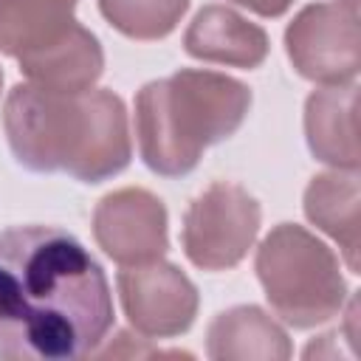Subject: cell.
Here are the masks:
<instances>
[{
  "label": "cell",
  "mask_w": 361,
  "mask_h": 361,
  "mask_svg": "<svg viewBox=\"0 0 361 361\" xmlns=\"http://www.w3.org/2000/svg\"><path fill=\"white\" fill-rule=\"evenodd\" d=\"M110 327L107 276L73 234L54 226L0 231V358H85Z\"/></svg>",
  "instance_id": "1"
},
{
  "label": "cell",
  "mask_w": 361,
  "mask_h": 361,
  "mask_svg": "<svg viewBox=\"0 0 361 361\" xmlns=\"http://www.w3.org/2000/svg\"><path fill=\"white\" fill-rule=\"evenodd\" d=\"M3 130L14 158L31 172H68L102 183L133 158L124 102L104 87L79 93L14 85L3 107Z\"/></svg>",
  "instance_id": "2"
},
{
  "label": "cell",
  "mask_w": 361,
  "mask_h": 361,
  "mask_svg": "<svg viewBox=\"0 0 361 361\" xmlns=\"http://www.w3.org/2000/svg\"><path fill=\"white\" fill-rule=\"evenodd\" d=\"M248 107L251 90L243 82L214 71L183 68L138 90V152L155 175H189L206 147L243 127Z\"/></svg>",
  "instance_id": "3"
},
{
  "label": "cell",
  "mask_w": 361,
  "mask_h": 361,
  "mask_svg": "<svg viewBox=\"0 0 361 361\" xmlns=\"http://www.w3.org/2000/svg\"><path fill=\"white\" fill-rule=\"evenodd\" d=\"M73 8L76 0H0V51L31 85L79 93L102 76L104 51Z\"/></svg>",
  "instance_id": "4"
},
{
  "label": "cell",
  "mask_w": 361,
  "mask_h": 361,
  "mask_svg": "<svg viewBox=\"0 0 361 361\" xmlns=\"http://www.w3.org/2000/svg\"><path fill=\"white\" fill-rule=\"evenodd\" d=\"M257 276L271 310L290 327L307 330L341 313L347 282L338 257L296 223H279L257 248Z\"/></svg>",
  "instance_id": "5"
},
{
  "label": "cell",
  "mask_w": 361,
  "mask_h": 361,
  "mask_svg": "<svg viewBox=\"0 0 361 361\" xmlns=\"http://www.w3.org/2000/svg\"><path fill=\"white\" fill-rule=\"evenodd\" d=\"M259 220L262 209L254 195L237 183L217 180L203 189L183 214V254L203 271H228L240 265L254 245Z\"/></svg>",
  "instance_id": "6"
},
{
  "label": "cell",
  "mask_w": 361,
  "mask_h": 361,
  "mask_svg": "<svg viewBox=\"0 0 361 361\" xmlns=\"http://www.w3.org/2000/svg\"><path fill=\"white\" fill-rule=\"evenodd\" d=\"M285 51L293 71L310 82H353L361 68L355 6L344 0L305 6L285 28Z\"/></svg>",
  "instance_id": "7"
},
{
  "label": "cell",
  "mask_w": 361,
  "mask_h": 361,
  "mask_svg": "<svg viewBox=\"0 0 361 361\" xmlns=\"http://www.w3.org/2000/svg\"><path fill=\"white\" fill-rule=\"evenodd\" d=\"M116 285L127 322L149 338L180 336L197 316V288L172 262L152 259L144 265H124Z\"/></svg>",
  "instance_id": "8"
},
{
  "label": "cell",
  "mask_w": 361,
  "mask_h": 361,
  "mask_svg": "<svg viewBox=\"0 0 361 361\" xmlns=\"http://www.w3.org/2000/svg\"><path fill=\"white\" fill-rule=\"evenodd\" d=\"M93 237L118 265L161 259L169 248L166 206L147 189H116L104 195L93 212Z\"/></svg>",
  "instance_id": "9"
},
{
  "label": "cell",
  "mask_w": 361,
  "mask_h": 361,
  "mask_svg": "<svg viewBox=\"0 0 361 361\" xmlns=\"http://www.w3.org/2000/svg\"><path fill=\"white\" fill-rule=\"evenodd\" d=\"M183 48L195 59L251 71L268 56V34L240 11L212 3L203 6L189 23Z\"/></svg>",
  "instance_id": "10"
},
{
  "label": "cell",
  "mask_w": 361,
  "mask_h": 361,
  "mask_svg": "<svg viewBox=\"0 0 361 361\" xmlns=\"http://www.w3.org/2000/svg\"><path fill=\"white\" fill-rule=\"evenodd\" d=\"M355 107H358V87L347 85H324L313 90L305 102V135L310 152L336 166L358 172V130H355Z\"/></svg>",
  "instance_id": "11"
},
{
  "label": "cell",
  "mask_w": 361,
  "mask_h": 361,
  "mask_svg": "<svg viewBox=\"0 0 361 361\" xmlns=\"http://www.w3.org/2000/svg\"><path fill=\"white\" fill-rule=\"evenodd\" d=\"M290 353L288 333L254 305L217 313L206 330V355L214 361H285Z\"/></svg>",
  "instance_id": "12"
},
{
  "label": "cell",
  "mask_w": 361,
  "mask_h": 361,
  "mask_svg": "<svg viewBox=\"0 0 361 361\" xmlns=\"http://www.w3.org/2000/svg\"><path fill=\"white\" fill-rule=\"evenodd\" d=\"M307 220L333 237L347 259V268L358 274V228H361V189L358 172L336 169L316 175L305 189Z\"/></svg>",
  "instance_id": "13"
},
{
  "label": "cell",
  "mask_w": 361,
  "mask_h": 361,
  "mask_svg": "<svg viewBox=\"0 0 361 361\" xmlns=\"http://www.w3.org/2000/svg\"><path fill=\"white\" fill-rule=\"evenodd\" d=\"M189 0H99L104 20L130 39H161L175 31Z\"/></svg>",
  "instance_id": "14"
},
{
  "label": "cell",
  "mask_w": 361,
  "mask_h": 361,
  "mask_svg": "<svg viewBox=\"0 0 361 361\" xmlns=\"http://www.w3.org/2000/svg\"><path fill=\"white\" fill-rule=\"evenodd\" d=\"M231 3L248 8V11L259 14V17H282L293 6V0H231Z\"/></svg>",
  "instance_id": "15"
},
{
  "label": "cell",
  "mask_w": 361,
  "mask_h": 361,
  "mask_svg": "<svg viewBox=\"0 0 361 361\" xmlns=\"http://www.w3.org/2000/svg\"><path fill=\"white\" fill-rule=\"evenodd\" d=\"M0 87H3V71H0Z\"/></svg>",
  "instance_id": "16"
},
{
  "label": "cell",
  "mask_w": 361,
  "mask_h": 361,
  "mask_svg": "<svg viewBox=\"0 0 361 361\" xmlns=\"http://www.w3.org/2000/svg\"><path fill=\"white\" fill-rule=\"evenodd\" d=\"M344 3H353V6H355V0H344Z\"/></svg>",
  "instance_id": "17"
}]
</instances>
